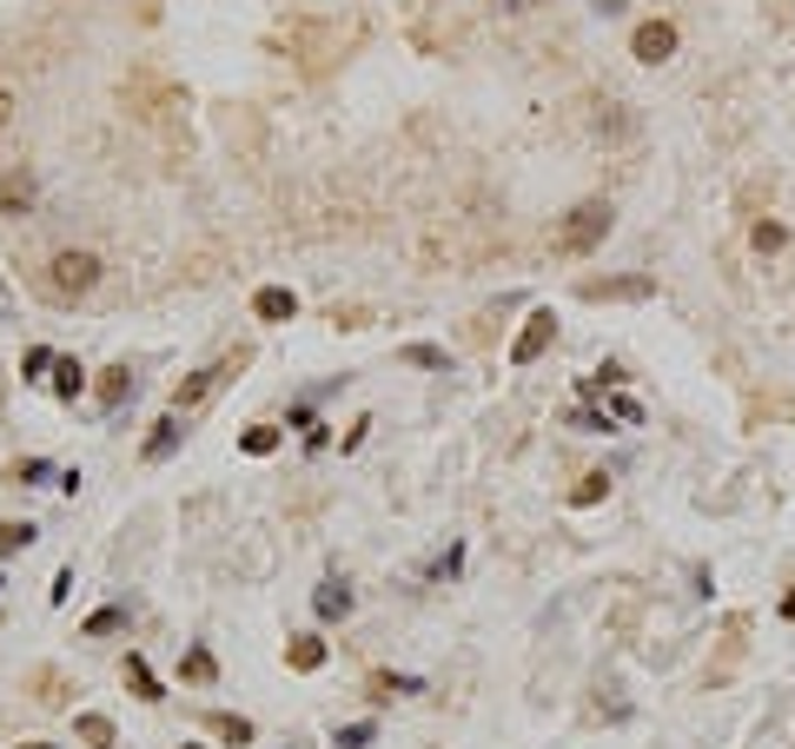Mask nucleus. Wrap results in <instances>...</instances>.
Listing matches in <instances>:
<instances>
[{"mask_svg": "<svg viewBox=\"0 0 795 749\" xmlns=\"http://www.w3.org/2000/svg\"><path fill=\"white\" fill-rule=\"evenodd\" d=\"M610 220H617V206L610 200H583L563 226H557V252L563 259H583V252H597L603 240H610Z\"/></svg>", "mask_w": 795, "mask_h": 749, "instance_id": "1", "label": "nucleus"}, {"mask_svg": "<svg viewBox=\"0 0 795 749\" xmlns=\"http://www.w3.org/2000/svg\"><path fill=\"white\" fill-rule=\"evenodd\" d=\"M94 285H100V259H94V252H80V246L53 252V265H47V292H53L60 305H80Z\"/></svg>", "mask_w": 795, "mask_h": 749, "instance_id": "2", "label": "nucleus"}, {"mask_svg": "<svg viewBox=\"0 0 795 749\" xmlns=\"http://www.w3.org/2000/svg\"><path fill=\"white\" fill-rule=\"evenodd\" d=\"M550 339H557V312H530L518 346H511V366H537V359L550 352Z\"/></svg>", "mask_w": 795, "mask_h": 749, "instance_id": "3", "label": "nucleus"}, {"mask_svg": "<svg viewBox=\"0 0 795 749\" xmlns=\"http://www.w3.org/2000/svg\"><path fill=\"white\" fill-rule=\"evenodd\" d=\"M239 366H246V352H233L226 366H206V372H193L179 391H173V411H193V405H206V398H213V385H219L226 372H239Z\"/></svg>", "mask_w": 795, "mask_h": 749, "instance_id": "4", "label": "nucleus"}, {"mask_svg": "<svg viewBox=\"0 0 795 749\" xmlns=\"http://www.w3.org/2000/svg\"><path fill=\"white\" fill-rule=\"evenodd\" d=\"M630 54H637L644 67H662V60L676 54V27H669V20H644V27L630 33Z\"/></svg>", "mask_w": 795, "mask_h": 749, "instance_id": "5", "label": "nucleus"}, {"mask_svg": "<svg viewBox=\"0 0 795 749\" xmlns=\"http://www.w3.org/2000/svg\"><path fill=\"white\" fill-rule=\"evenodd\" d=\"M27 206H33V173H27V166H13V173L0 179V213H7V220H20Z\"/></svg>", "mask_w": 795, "mask_h": 749, "instance_id": "6", "label": "nucleus"}, {"mask_svg": "<svg viewBox=\"0 0 795 749\" xmlns=\"http://www.w3.org/2000/svg\"><path fill=\"white\" fill-rule=\"evenodd\" d=\"M650 292H657L650 279H590V285H583L590 305H603V299H650Z\"/></svg>", "mask_w": 795, "mask_h": 749, "instance_id": "7", "label": "nucleus"}, {"mask_svg": "<svg viewBox=\"0 0 795 749\" xmlns=\"http://www.w3.org/2000/svg\"><path fill=\"white\" fill-rule=\"evenodd\" d=\"M312 611H318L325 624H338V617H352V591H345L338 577H325V584H318V597H312Z\"/></svg>", "mask_w": 795, "mask_h": 749, "instance_id": "8", "label": "nucleus"}, {"mask_svg": "<svg viewBox=\"0 0 795 749\" xmlns=\"http://www.w3.org/2000/svg\"><path fill=\"white\" fill-rule=\"evenodd\" d=\"M253 312H259L265 325H285V319H292V312H298V299H292V292H285V285H265L259 299H253Z\"/></svg>", "mask_w": 795, "mask_h": 749, "instance_id": "9", "label": "nucleus"}, {"mask_svg": "<svg viewBox=\"0 0 795 749\" xmlns=\"http://www.w3.org/2000/svg\"><path fill=\"white\" fill-rule=\"evenodd\" d=\"M127 391H132V366H107V372H100V405H107V411H120Z\"/></svg>", "mask_w": 795, "mask_h": 749, "instance_id": "10", "label": "nucleus"}, {"mask_svg": "<svg viewBox=\"0 0 795 749\" xmlns=\"http://www.w3.org/2000/svg\"><path fill=\"white\" fill-rule=\"evenodd\" d=\"M127 690L139 703H166V697H159V677L146 670V656H127Z\"/></svg>", "mask_w": 795, "mask_h": 749, "instance_id": "11", "label": "nucleus"}, {"mask_svg": "<svg viewBox=\"0 0 795 749\" xmlns=\"http://www.w3.org/2000/svg\"><path fill=\"white\" fill-rule=\"evenodd\" d=\"M285 663H292V670H325V643H318V636H292V643H285Z\"/></svg>", "mask_w": 795, "mask_h": 749, "instance_id": "12", "label": "nucleus"}, {"mask_svg": "<svg viewBox=\"0 0 795 749\" xmlns=\"http://www.w3.org/2000/svg\"><path fill=\"white\" fill-rule=\"evenodd\" d=\"M213 737H226L233 749H246V743H253V723L233 717V710H213Z\"/></svg>", "mask_w": 795, "mask_h": 749, "instance_id": "13", "label": "nucleus"}, {"mask_svg": "<svg viewBox=\"0 0 795 749\" xmlns=\"http://www.w3.org/2000/svg\"><path fill=\"white\" fill-rule=\"evenodd\" d=\"M173 445H179V418H159V425H153V438H146V458L159 465V458H173Z\"/></svg>", "mask_w": 795, "mask_h": 749, "instance_id": "14", "label": "nucleus"}, {"mask_svg": "<svg viewBox=\"0 0 795 749\" xmlns=\"http://www.w3.org/2000/svg\"><path fill=\"white\" fill-rule=\"evenodd\" d=\"M80 385H87V372L73 359H53V398H80Z\"/></svg>", "mask_w": 795, "mask_h": 749, "instance_id": "15", "label": "nucleus"}, {"mask_svg": "<svg viewBox=\"0 0 795 749\" xmlns=\"http://www.w3.org/2000/svg\"><path fill=\"white\" fill-rule=\"evenodd\" d=\"M80 743H87V749H114V717H80Z\"/></svg>", "mask_w": 795, "mask_h": 749, "instance_id": "16", "label": "nucleus"}, {"mask_svg": "<svg viewBox=\"0 0 795 749\" xmlns=\"http://www.w3.org/2000/svg\"><path fill=\"white\" fill-rule=\"evenodd\" d=\"M239 445H246L253 458H272V451H278V425H253V431H246Z\"/></svg>", "mask_w": 795, "mask_h": 749, "instance_id": "17", "label": "nucleus"}, {"mask_svg": "<svg viewBox=\"0 0 795 749\" xmlns=\"http://www.w3.org/2000/svg\"><path fill=\"white\" fill-rule=\"evenodd\" d=\"M179 670H186L193 683H213V677H219V663H213V650H186V663H179Z\"/></svg>", "mask_w": 795, "mask_h": 749, "instance_id": "18", "label": "nucleus"}, {"mask_svg": "<svg viewBox=\"0 0 795 749\" xmlns=\"http://www.w3.org/2000/svg\"><path fill=\"white\" fill-rule=\"evenodd\" d=\"M120 624H127V611H120V604H107V611H94V617H87V636H114Z\"/></svg>", "mask_w": 795, "mask_h": 749, "instance_id": "19", "label": "nucleus"}, {"mask_svg": "<svg viewBox=\"0 0 795 749\" xmlns=\"http://www.w3.org/2000/svg\"><path fill=\"white\" fill-rule=\"evenodd\" d=\"M603 492H610V471H590V478H583V485L570 492V504H597Z\"/></svg>", "mask_w": 795, "mask_h": 749, "instance_id": "20", "label": "nucleus"}, {"mask_svg": "<svg viewBox=\"0 0 795 749\" xmlns=\"http://www.w3.org/2000/svg\"><path fill=\"white\" fill-rule=\"evenodd\" d=\"M404 359H411V366H424V372H444V366H451L438 346H404Z\"/></svg>", "mask_w": 795, "mask_h": 749, "instance_id": "21", "label": "nucleus"}, {"mask_svg": "<svg viewBox=\"0 0 795 749\" xmlns=\"http://www.w3.org/2000/svg\"><path fill=\"white\" fill-rule=\"evenodd\" d=\"M33 544V524H0V551L13 557V551H27Z\"/></svg>", "mask_w": 795, "mask_h": 749, "instance_id": "22", "label": "nucleus"}, {"mask_svg": "<svg viewBox=\"0 0 795 749\" xmlns=\"http://www.w3.org/2000/svg\"><path fill=\"white\" fill-rule=\"evenodd\" d=\"M783 246H789V233H783L776 220H763V226H756V252H783Z\"/></svg>", "mask_w": 795, "mask_h": 749, "instance_id": "23", "label": "nucleus"}, {"mask_svg": "<svg viewBox=\"0 0 795 749\" xmlns=\"http://www.w3.org/2000/svg\"><path fill=\"white\" fill-rule=\"evenodd\" d=\"M372 737H379V723H352V730H338L332 743H338V749H365Z\"/></svg>", "mask_w": 795, "mask_h": 749, "instance_id": "24", "label": "nucleus"}, {"mask_svg": "<svg viewBox=\"0 0 795 749\" xmlns=\"http://www.w3.org/2000/svg\"><path fill=\"white\" fill-rule=\"evenodd\" d=\"M47 471H53V465H47V458H20V465H13V485H40V478H47Z\"/></svg>", "mask_w": 795, "mask_h": 749, "instance_id": "25", "label": "nucleus"}, {"mask_svg": "<svg viewBox=\"0 0 795 749\" xmlns=\"http://www.w3.org/2000/svg\"><path fill=\"white\" fill-rule=\"evenodd\" d=\"M47 366H53V352H47V346H27V359H20V378H40Z\"/></svg>", "mask_w": 795, "mask_h": 749, "instance_id": "26", "label": "nucleus"}, {"mask_svg": "<svg viewBox=\"0 0 795 749\" xmlns=\"http://www.w3.org/2000/svg\"><path fill=\"white\" fill-rule=\"evenodd\" d=\"M563 425H577V431H610V418H603V411H583V405H577Z\"/></svg>", "mask_w": 795, "mask_h": 749, "instance_id": "27", "label": "nucleus"}, {"mask_svg": "<svg viewBox=\"0 0 795 749\" xmlns=\"http://www.w3.org/2000/svg\"><path fill=\"white\" fill-rule=\"evenodd\" d=\"M13 120V94H7V87H0V126Z\"/></svg>", "mask_w": 795, "mask_h": 749, "instance_id": "28", "label": "nucleus"}, {"mask_svg": "<svg viewBox=\"0 0 795 749\" xmlns=\"http://www.w3.org/2000/svg\"><path fill=\"white\" fill-rule=\"evenodd\" d=\"M590 7H597V13H624V0H590Z\"/></svg>", "mask_w": 795, "mask_h": 749, "instance_id": "29", "label": "nucleus"}, {"mask_svg": "<svg viewBox=\"0 0 795 749\" xmlns=\"http://www.w3.org/2000/svg\"><path fill=\"white\" fill-rule=\"evenodd\" d=\"M20 749H53V743H20Z\"/></svg>", "mask_w": 795, "mask_h": 749, "instance_id": "30", "label": "nucleus"}, {"mask_svg": "<svg viewBox=\"0 0 795 749\" xmlns=\"http://www.w3.org/2000/svg\"><path fill=\"white\" fill-rule=\"evenodd\" d=\"M179 749H199V743H179Z\"/></svg>", "mask_w": 795, "mask_h": 749, "instance_id": "31", "label": "nucleus"}]
</instances>
